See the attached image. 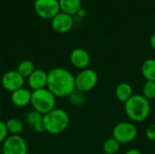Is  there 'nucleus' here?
<instances>
[{"label": "nucleus", "instance_id": "f257e3e1", "mask_svg": "<svg viewBox=\"0 0 155 154\" xmlns=\"http://www.w3.org/2000/svg\"><path fill=\"white\" fill-rule=\"evenodd\" d=\"M46 88L56 97H68L75 90V76L67 69L54 67L47 73Z\"/></svg>", "mask_w": 155, "mask_h": 154}, {"label": "nucleus", "instance_id": "f03ea898", "mask_svg": "<svg viewBox=\"0 0 155 154\" xmlns=\"http://www.w3.org/2000/svg\"><path fill=\"white\" fill-rule=\"evenodd\" d=\"M124 111L128 118L134 123L145 121L151 113L150 101L143 94L134 93V95L124 103Z\"/></svg>", "mask_w": 155, "mask_h": 154}, {"label": "nucleus", "instance_id": "7ed1b4c3", "mask_svg": "<svg viewBox=\"0 0 155 154\" xmlns=\"http://www.w3.org/2000/svg\"><path fill=\"white\" fill-rule=\"evenodd\" d=\"M70 118L66 111L61 108H54L51 112L43 115V124L45 131L50 134H60L64 133L69 125Z\"/></svg>", "mask_w": 155, "mask_h": 154}, {"label": "nucleus", "instance_id": "20e7f679", "mask_svg": "<svg viewBox=\"0 0 155 154\" xmlns=\"http://www.w3.org/2000/svg\"><path fill=\"white\" fill-rule=\"evenodd\" d=\"M30 104L34 110L44 115L55 108L56 97L47 88L32 91Z\"/></svg>", "mask_w": 155, "mask_h": 154}, {"label": "nucleus", "instance_id": "39448f33", "mask_svg": "<svg viewBox=\"0 0 155 154\" xmlns=\"http://www.w3.org/2000/svg\"><path fill=\"white\" fill-rule=\"evenodd\" d=\"M98 83L97 73L90 68L81 70L75 76V90L84 93L92 91Z\"/></svg>", "mask_w": 155, "mask_h": 154}, {"label": "nucleus", "instance_id": "423d86ee", "mask_svg": "<svg viewBox=\"0 0 155 154\" xmlns=\"http://www.w3.org/2000/svg\"><path fill=\"white\" fill-rule=\"evenodd\" d=\"M137 128L133 123L122 122L117 123L113 129V137L121 144L130 143L137 137Z\"/></svg>", "mask_w": 155, "mask_h": 154}, {"label": "nucleus", "instance_id": "0eeeda50", "mask_svg": "<svg viewBox=\"0 0 155 154\" xmlns=\"http://www.w3.org/2000/svg\"><path fill=\"white\" fill-rule=\"evenodd\" d=\"M26 141L21 135H9L2 145L3 154H27Z\"/></svg>", "mask_w": 155, "mask_h": 154}, {"label": "nucleus", "instance_id": "6e6552de", "mask_svg": "<svg viewBox=\"0 0 155 154\" xmlns=\"http://www.w3.org/2000/svg\"><path fill=\"white\" fill-rule=\"evenodd\" d=\"M34 8L44 19H53L61 11L58 0H35Z\"/></svg>", "mask_w": 155, "mask_h": 154}, {"label": "nucleus", "instance_id": "1a4fd4ad", "mask_svg": "<svg viewBox=\"0 0 155 154\" xmlns=\"http://www.w3.org/2000/svg\"><path fill=\"white\" fill-rule=\"evenodd\" d=\"M25 79V78L22 76L16 70H11L3 74L1 78V84L5 91L13 93L24 87Z\"/></svg>", "mask_w": 155, "mask_h": 154}, {"label": "nucleus", "instance_id": "9d476101", "mask_svg": "<svg viewBox=\"0 0 155 154\" xmlns=\"http://www.w3.org/2000/svg\"><path fill=\"white\" fill-rule=\"evenodd\" d=\"M51 25L52 28L56 33L65 34L73 28L74 19L72 15L60 11L53 19H51Z\"/></svg>", "mask_w": 155, "mask_h": 154}, {"label": "nucleus", "instance_id": "9b49d317", "mask_svg": "<svg viewBox=\"0 0 155 154\" xmlns=\"http://www.w3.org/2000/svg\"><path fill=\"white\" fill-rule=\"evenodd\" d=\"M70 62L74 68L79 69L81 71L88 68L91 62V57L89 53L85 49L77 47L71 52Z\"/></svg>", "mask_w": 155, "mask_h": 154}, {"label": "nucleus", "instance_id": "f8f14e48", "mask_svg": "<svg viewBox=\"0 0 155 154\" xmlns=\"http://www.w3.org/2000/svg\"><path fill=\"white\" fill-rule=\"evenodd\" d=\"M27 84L32 91L46 88L47 73L42 69H35L33 74L27 77Z\"/></svg>", "mask_w": 155, "mask_h": 154}, {"label": "nucleus", "instance_id": "ddd939ff", "mask_svg": "<svg viewBox=\"0 0 155 154\" xmlns=\"http://www.w3.org/2000/svg\"><path fill=\"white\" fill-rule=\"evenodd\" d=\"M31 96H32V91L28 88L22 87L11 93L10 100L15 106L23 108L31 103Z\"/></svg>", "mask_w": 155, "mask_h": 154}, {"label": "nucleus", "instance_id": "4468645a", "mask_svg": "<svg viewBox=\"0 0 155 154\" xmlns=\"http://www.w3.org/2000/svg\"><path fill=\"white\" fill-rule=\"evenodd\" d=\"M134 95V90L130 84L126 82L120 83L115 88V96L121 102L125 103Z\"/></svg>", "mask_w": 155, "mask_h": 154}, {"label": "nucleus", "instance_id": "2eb2a0df", "mask_svg": "<svg viewBox=\"0 0 155 154\" xmlns=\"http://www.w3.org/2000/svg\"><path fill=\"white\" fill-rule=\"evenodd\" d=\"M61 12L70 15L77 14L82 7V0H58Z\"/></svg>", "mask_w": 155, "mask_h": 154}, {"label": "nucleus", "instance_id": "dca6fc26", "mask_svg": "<svg viewBox=\"0 0 155 154\" xmlns=\"http://www.w3.org/2000/svg\"><path fill=\"white\" fill-rule=\"evenodd\" d=\"M142 74L146 81L155 82V59L148 58L142 64Z\"/></svg>", "mask_w": 155, "mask_h": 154}, {"label": "nucleus", "instance_id": "f3484780", "mask_svg": "<svg viewBox=\"0 0 155 154\" xmlns=\"http://www.w3.org/2000/svg\"><path fill=\"white\" fill-rule=\"evenodd\" d=\"M8 133L12 135H20L24 130V123L21 119L16 117L9 118L5 122Z\"/></svg>", "mask_w": 155, "mask_h": 154}, {"label": "nucleus", "instance_id": "a211bd4d", "mask_svg": "<svg viewBox=\"0 0 155 154\" xmlns=\"http://www.w3.org/2000/svg\"><path fill=\"white\" fill-rule=\"evenodd\" d=\"M35 70V64L31 60H28V59L21 61L18 64L17 69H16V71L25 78L29 77Z\"/></svg>", "mask_w": 155, "mask_h": 154}, {"label": "nucleus", "instance_id": "6ab92c4d", "mask_svg": "<svg viewBox=\"0 0 155 154\" xmlns=\"http://www.w3.org/2000/svg\"><path fill=\"white\" fill-rule=\"evenodd\" d=\"M43 122V114L35 110H31L25 115V123L32 129L38 123Z\"/></svg>", "mask_w": 155, "mask_h": 154}, {"label": "nucleus", "instance_id": "aec40b11", "mask_svg": "<svg viewBox=\"0 0 155 154\" xmlns=\"http://www.w3.org/2000/svg\"><path fill=\"white\" fill-rule=\"evenodd\" d=\"M121 148V143L114 137L108 138L103 144V152L105 154H116Z\"/></svg>", "mask_w": 155, "mask_h": 154}, {"label": "nucleus", "instance_id": "412c9836", "mask_svg": "<svg viewBox=\"0 0 155 154\" xmlns=\"http://www.w3.org/2000/svg\"><path fill=\"white\" fill-rule=\"evenodd\" d=\"M142 94L149 101L155 99V82L146 81L143 86Z\"/></svg>", "mask_w": 155, "mask_h": 154}, {"label": "nucleus", "instance_id": "4be33fe9", "mask_svg": "<svg viewBox=\"0 0 155 154\" xmlns=\"http://www.w3.org/2000/svg\"><path fill=\"white\" fill-rule=\"evenodd\" d=\"M69 102L74 106H82L85 103V95L84 93L74 90L69 96Z\"/></svg>", "mask_w": 155, "mask_h": 154}, {"label": "nucleus", "instance_id": "5701e85b", "mask_svg": "<svg viewBox=\"0 0 155 154\" xmlns=\"http://www.w3.org/2000/svg\"><path fill=\"white\" fill-rule=\"evenodd\" d=\"M8 130L5 124V122H3L0 120V143H3L5 140L9 136L8 135Z\"/></svg>", "mask_w": 155, "mask_h": 154}, {"label": "nucleus", "instance_id": "b1692460", "mask_svg": "<svg viewBox=\"0 0 155 154\" xmlns=\"http://www.w3.org/2000/svg\"><path fill=\"white\" fill-rule=\"evenodd\" d=\"M145 136L149 141H155V123H152L147 127L145 131Z\"/></svg>", "mask_w": 155, "mask_h": 154}, {"label": "nucleus", "instance_id": "393cba45", "mask_svg": "<svg viewBox=\"0 0 155 154\" xmlns=\"http://www.w3.org/2000/svg\"><path fill=\"white\" fill-rule=\"evenodd\" d=\"M150 45L153 50H155V32L152 34V36L150 38Z\"/></svg>", "mask_w": 155, "mask_h": 154}, {"label": "nucleus", "instance_id": "a878e982", "mask_svg": "<svg viewBox=\"0 0 155 154\" xmlns=\"http://www.w3.org/2000/svg\"><path fill=\"white\" fill-rule=\"evenodd\" d=\"M125 154H142V152L138 150V149H134V148H133V149H130V150H128Z\"/></svg>", "mask_w": 155, "mask_h": 154}, {"label": "nucleus", "instance_id": "bb28decb", "mask_svg": "<svg viewBox=\"0 0 155 154\" xmlns=\"http://www.w3.org/2000/svg\"><path fill=\"white\" fill-rule=\"evenodd\" d=\"M1 113H2V108H1V105H0V116H1Z\"/></svg>", "mask_w": 155, "mask_h": 154}]
</instances>
